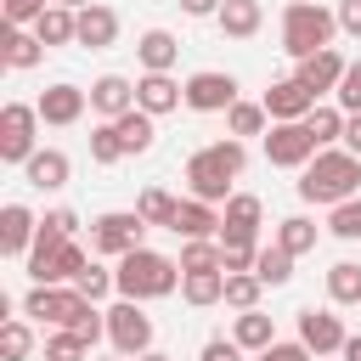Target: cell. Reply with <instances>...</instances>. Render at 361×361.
Masks as SVG:
<instances>
[{"label":"cell","mask_w":361,"mask_h":361,"mask_svg":"<svg viewBox=\"0 0 361 361\" xmlns=\"http://www.w3.org/2000/svg\"><path fill=\"white\" fill-rule=\"evenodd\" d=\"M118 124V141H124V158H135V152H147L152 141H158V124H152V113H141V107H130L124 118H113Z\"/></svg>","instance_id":"28"},{"label":"cell","mask_w":361,"mask_h":361,"mask_svg":"<svg viewBox=\"0 0 361 361\" xmlns=\"http://www.w3.org/2000/svg\"><path fill=\"white\" fill-rule=\"evenodd\" d=\"M214 23H220V34H226V39H254V34H259V23H265V11H259V0H226Z\"/></svg>","instance_id":"25"},{"label":"cell","mask_w":361,"mask_h":361,"mask_svg":"<svg viewBox=\"0 0 361 361\" xmlns=\"http://www.w3.org/2000/svg\"><path fill=\"white\" fill-rule=\"evenodd\" d=\"M243 164H248V152H243V141H237V135L197 147V152L186 158V186H192V197L220 209V203L231 197V180L243 175Z\"/></svg>","instance_id":"2"},{"label":"cell","mask_w":361,"mask_h":361,"mask_svg":"<svg viewBox=\"0 0 361 361\" xmlns=\"http://www.w3.org/2000/svg\"><path fill=\"white\" fill-rule=\"evenodd\" d=\"M34 34H39V45H45V51H51V45H79V11L51 6V11L34 23Z\"/></svg>","instance_id":"26"},{"label":"cell","mask_w":361,"mask_h":361,"mask_svg":"<svg viewBox=\"0 0 361 361\" xmlns=\"http://www.w3.org/2000/svg\"><path fill=\"white\" fill-rule=\"evenodd\" d=\"M338 355H344V361H361V333H350V338H344V350H338Z\"/></svg>","instance_id":"50"},{"label":"cell","mask_w":361,"mask_h":361,"mask_svg":"<svg viewBox=\"0 0 361 361\" xmlns=\"http://www.w3.org/2000/svg\"><path fill=\"white\" fill-rule=\"evenodd\" d=\"M254 259H259V243H220V271H226V276L254 271Z\"/></svg>","instance_id":"40"},{"label":"cell","mask_w":361,"mask_h":361,"mask_svg":"<svg viewBox=\"0 0 361 361\" xmlns=\"http://www.w3.org/2000/svg\"><path fill=\"white\" fill-rule=\"evenodd\" d=\"M73 288H79V293H85V299H90V305H96V299H107V293H113V288H118V282H113V271H102V265H85V271H79V282H73Z\"/></svg>","instance_id":"42"},{"label":"cell","mask_w":361,"mask_h":361,"mask_svg":"<svg viewBox=\"0 0 361 361\" xmlns=\"http://www.w3.org/2000/svg\"><path fill=\"white\" fill-rule=\"evenodd\" d=\"M344 152H355V158H361V113H350V118H344Z\"/></svg>","instance_id":"48"},{"label":"cell","mask_w":361,"mask_h":361,"mask_svg":"<svg viewBox=\"0 0 361 361\" xmlns=\"http://www.w3.org/2000/svg\"><path fill=\"white\" fill-rule=\"evenodd\" d=\"M254 276H259L265 288H282V282L293 276V254H288V248H276V243H259V259H254Z\"/></svg>","instance_id":"32"},{"label":"cell","mask_w":361,"mask_h":361,"mask_svg":"<svg viewBox=\"0 0 361 361\" xmlns=\"http://www.w3.org/2000/svg\"><path fill=\"white\" fill-rule=\"evenodd\" d=\"M327 231H333V237H344V243H355V237H361V197L338 203V209L327 214Z\"/></svg>","instance_id":"41"},{"label":"cell","mask_w":361,"mask_h":361,"mask_svg":"<svg viewBox=\"0 0 361 361\" xmlns=\"http://www.w3.org/2000/svg\"><path fill=\"white\" fill-rule=\"evenodd\" d=\"M220 6H226V0H180L186 17H220Z\"/></svg>","instance_id":"49"},{"label":"cell","mask_w":361,"mask_h":361,"mask_svg":"<svg viewBox=\"0 0 361 361\" xmlns=\"http://www.w3.org/2000/svg\"><path fill=\"white\" fill-rule=\"evenodd\" d=\"M265 113H271V124H305V118L316 113V96H310L299 79H276V85L265 90Z\"/></svg>","instance_id":"13"},{"label":"cell","mask_w":361,"mask_h":361,"mask_svg":"<svg viewBox=\"0 0 361 361\" xmlns=\"http://www.w3.org/2000/svg\"><path fill=\"white\" fill-rule=\"evenodd\" d=\"M90 107L113 124V118H124V113L135 107V85H130L124 73H102V79L90 85Z\"/></svg>","instance_id":"20"},{"label":"cell","mask_w":361,"mask_h":361,"mask_svg":"<svg viewBox=\"0 0 361 361\" xmlns=\"http://www.w3.org/2000/svg\"><path fill=\"white\" fill-rule=\"evenodd\" d=\"M180 102H186V85H180L175 73H141V79H135V107H141V113L164 118V113H175Z\"/></svg>","instance_id":"14"},{"label":"cell","mask_w":361,"mask_h":361,"mask_svg":"<svg viewBox=\"0 0 361 361\" xmlns=\"http://www.w3.org/2000/svg\"><path fill=\"white\" fill-rule=\"evenodd\" d=\"M344 118H350L344 107H322V102H316V113L305 118V130L316 135V147H338V141H344Z\"/></svg>","instance_id":"33"},{"label":"cell","mask_w":361,"mask_h":361,"mask_svg":"<svg viewBox=\"0 0 361 361\" xmlns=\"http://www.w3.org/2000/svg\"><path fill=\"white\" fill-rule=\"evenodd\" d=\"M265 124H271V113H265V102H237L231 113H226V130L243 141V135H265Z\"/></svg>","instance_id":"34"},{"label":"cell","mask_w":361,"mask_h":361,"mask_svg":"<svg viewBox=\"0 0 361 361\" xmlns=\"http://www.w3.org/2000/svg\"><path fill=\"white\" fill-rule=\"evenodd\" d=\"M327 299H333V305H361V265H355V259L327 265Z\"/></svg>","instance_id":"29"},{"label":"cell","mask_w":361,"mask_h":361,"mask_svg":"<svg viewBox=\"0 0 361 361\" xmlns=\"http://www.w3.org/2000/svg\"><path fill=\"white\" fill-rule=\"evenodd\" d=\"M316 152L322 147H316V135L305 124H271L265 130V164H276V169H305Z\"/></svg>","instance_id":"9"},{"label":"cell","mask_w":361,"mask_h":361,"mask_svg":"<svg viewBox=\"0 0 361 361\" xmlns=\"http://www.w3.org/2000/svg\"><path fill=\"white\" fill-rule=\"evenodd\" d=\"M180 271H220V237L214 243H180Z\"/></svg>","instance_id":"39"},{"label":"cell","mask_w":361,"mask_h":361,"mask_svg":"<svg viewBox=\"0 0 361 361\" xmlns=\"http://www.w3.org/2000/svg\"><path fill=\"white\" fill-rule=\"evenodd\" d=\"M333 17H338V28H344L350 39H361V0H338Z\"/></svg>","instance_id":"47"},{"label":"cell","mask_w":361,"mask_h":361,"mask_svg":"<svg viewBox=\"0 0 361 361\" xmlns=\"http://www.w3.org/2000/svg\"><path fill=\"white\" fill-rule=\"evenodd\" d=\"M180 276H186V271H180V259H169V254H158V248H135V254H124V259H118V271H113L118 299H135V305L175 293V288H180Z\"/></svg>","instance_id":"3"},{"label":"cell","mask_w":361,"mask_h":361,"mask_svg":"<svg viewBox=\"0 0 361 361\" xmlns=\"http://www.w3.org/2000/svg\"><path fill=\"white\" fill-rule=\"evenodd\" d=\"M102 361H124V355H102Z\"/></svg>","instance_id":"53"},{"label":"cell","mask_w":361,"mask_h":361,"mask_svg":"<svg viewBox=\"0 0 361 361\" xmlns=\"http://www.w3.org/2000/svg\"><path fill=\"white\" fill-rule=\"evenodd\" d=\"M276 248H288L293 259L310 254V248H316V220H310V214H288V220L276 226Z\"/></svg>","instance_id":"31"},{"label":"cell","mask_w":361,"mask_h":361,"mask_svg":"<svg viewBox=\"0 0 361 361\" xmlns=\"http://www.w3.org/2000/svg\"><path fill=\"white\" fill-rule=\"evenodd\" d=\"M141 237H147V220H141L135 209H113V214H96V220H90V248L107 254V259H124V254L147 248Z\"/></svg>","instance_id":"5"},{"label":"cell","mask_w":361,"mask_h":361,"mask_svg":"<svg viewBox=\"0 0 361 361\" xmlns=\"http://www.w3.org/2000/svg\"><path fill=\"white\" fill-rule=\"evenodd\" d=\"M243 355H248V350H243L237 338H209V344L197 350V361H243Z\"/></svg>","instance_id":"45"},{"label":"cell","mask_w":361,"mask_h":361,"mask_svg":"<svg viewBox=\"0 0 361 361\" xmlns=\"http://www.w3.org/2000/svg\"><path fill=\"white\" fill-rule=\"evenodd\" d=\"M34 237H39V214L28 203H6L0 209V254H34Z\"/></svg>","instance_id":"16"},{"label":"cell","mask_w":361,"mask_h":361,"mask_svg":"<svg viewBox=\"0 0 361 361\" xmlns=\"http://www.w3.org/2000/svg\"><path fill=\"white\" fill-rule=\"evenodd\" d=\"M333 34H338V17L322 0H288V11H282V51L293 62H305L316 51H333Z\"/></svg>","instance_id":"4"},{"label":"cell","mask_w":361,"mask_h":361,"mask_svg":"<svg viewBox=\"0 0 361 361\" xmlns=\"http://www.w3.org/2000/svg\"><path fill=\"white\" fill-rule=\"evenodd\" d=\"M107 338H113V355H147L152 350V316L135 305V299H118L107 310Z\"/></svg>","instance_id":"7"},{"label":"cell","mask_w":361,"mask_h":361,"mask_svg":"<svg viewBox=\"0 0 361 361\" xmlns=\"http://www.w3.org/2000/svg\"><path fill=\"white\" fill-rule=\"evenodd\" d=\"M254 361H310V350H305L299 338H293V344H288V338H276V344H271V350H259Z\"/></svg>","instance_id":"46"},{"label":"cell","mask_w":361,"mask_h":361,"mask_svg":"<svg viewBox=\"0 0 361 361\" xmlns=\"http://www.w3.org/2000/svg\"><path fill=\"white\" fill-rule=\"evenodd\" d=\"M28 350H34V327L11 316V322L0 327V355H6V361H28Z\"/></svg>","instance_id":"38"},{"label":"cell","mask_w":361,"mask_h":361,"mask_svg":"<svg viewBox=\"0 0 361 361\" xmlns=\"http://www.w3.org/2000/svg\"><path fill=\"white\" fill-rule=\"evenodd\" d=\"M45 361H96V355H90V344H85L73 327H56V333L45 338Z\"/></svg>","instance_id":"35"},{"label":"cell","mask_w":361,"mask_h":361,"mask_svg":"<svg viewBox=\"0 0 361 361\" xmlns=\"http://www.w3.org/2000/svg\"><path fill=\"white\" fill-rule=\"evenodd\" d=\"M85 305H90V299H85L79 288H45V282H34V288H28V299H23V316L51 322V327H73Z\"/></svg>","instance_id":"8"},{"label":"cell","mask_w":361,"mask_h":361,"mask_svg":"<svg viewBox=\"0 0 361 361\" xmlns=\"http://www.w3.org/2000/svg\"><path fill=\"white\" fill-rule=\"evenodd\" d=\"M39 107L28 102H6L0 107V164H28L39 147Z\"/></svg>","instance_id":"6"},{"label":"cell","mask_w":361,"mask_h":361,"mask_svg":"<svg viewBox=\"0 0 361 361\" xmlns=\"http://www.w3.org/2000/svg\"><path fill=\"white\" fill-rule=\"evenodd\" d=\"M113 39H118V11H113V6H102V0H96V6H85V11H79V45L107 51Z\"/></svg>","instance_id":"22"},{"label":"cell","mask_w":361,"mask_h":361,"mask_svg":"<svg viewBox=\"0 0 361 361\" xmlns=\"http://www.w3.org/2000/svg\"><path fill=\"white\" fill-rule=\"evenodd\" d=\"M259 293H265V282H259L254 271L226 276V305H231V310H259Z\"/></svg>","instance_id":"36"},{"label":"cell","mask_w":361,"mask_h":361,"mask_svg":"<svg viewBox=\"0 0 361 361\" xmlns=\"http://www.w3.org/2000/svg\"><path fill=\"white\" fill-rule=\"evenodd\" d=\"M68 175H73V164H68V152H56V147H39V152L23 164V180H28L34 192H62Z\"/></svg>","instance_id":"18"},{"label":"cell","mask_w":361,"mask_h":361,"mask_svg":"<svg viewBox=\"0 0 361 361\" xmlns=\"http://www.w3.org/2000/svg\"><path fill=\"white\" fill-rule=\"evenodd\" d=\"M118 158H124V141H118V124H107V118H102V124L90 130V164H118Z\"/></svg>","instance_id":"37"},{"label":"cell","mask_w":361,"mask_h":361,"mask_svg":"<svg viewBox=\"0 0 361 361\" xmlns=\"http://www.w3.org/2000/svg\"><path fill=\"white\" fill-rule=\"evenodd\" d=\"M135 361H169V355H164V350H147V355H135Z\"/></svg>","instance_id":"52"},{"label":"cell","mask_w":361,"mask_h":361,"mask_svg":"<svg viewBox=\"0 0 361 361\" xmlns=\"http://www.w3.org/2000/svg\"><path fill=\"white\" fill-rule=\"evenodd\" d=\"M135 214H141L147 226H175V214H180V197H169L164 186H147V192L135 197Z\"/></svg>","instance_id":"30"},{"label":"cell","mask_w":361,"mask_h":361,"mask_svg":"<svg viewBox=\"0 0 361 361\" xmlns=\"http://www.w3.org/2000/svg\"><path fill=\"white\" fill-rule=\"evenodd\" d=\"M220 243H259V220H265V203L254 192H231L226 209H220Z\"/></svg>","instance_id":"11"},{"label":"cell","mask_w":361,"mask_h":361,"mask_svg":"<svg viewBox=\"0 0 361 361\" xmlns=\"http://www.w3.org/2000/svg\"><path fill=\"white\" fill-rule=\"evenodd\" d=\"M344 338H350V333H344V322H338L333 310H316V305L299 310V344H305L316 361H322V355H338Z\"/></svg>","instance_id":"12"},{"label":"cell","mask_w":361,"mask_h":361,"mask_svg":"<svg viewBox=\"0 0 361 361\" xmlns=\"http://www.w3.org/2000/svg\"><path fill=\"white\" fill-rule=\"evenodd\" d=\"M344 68H350V62H344L338 51H316V56H305V62H299V73H293V79H299L310 96H327V90H338Z\"/></svg>","instance_id":"19"},{"label":"cell","mask_w":361,"mask_h":361,"mask_svg":"<svg viewBox=\"0 0 361 361\" xmlns=\"http://www.w3.org/2000/svg\"><path fill=\"white\" fill-rule=\"evenodd\" d=\"M135 56H141L147 73H169V68L180 62V39H175L169 28H147V34L135 39Z\"/></svg>","instance_id":"21"},{"label":"cell","mask_w":361,"mask_h":361,"mask_svg":"<svg viewBox=\"0 0 361 361\" xmlns=\"http://www.w3.org/2000/svg\"><path fill=\"white\" fill-rule=\"evenodd\" d=\"M237 102H243V96H237V79L220 73V68H203V73L186 79V107H192V113H231Z\"/></svg>","instance_id":"10"},{"label":"cell","mask_w":361,"mask_h":361,"mask_svg":"<svg viewBox=\"0 0 361 361\" xmlns=\"http://www.w3.org/2000/svg\"><path fill=\"white\" fill-rule=\"evenodd\" d=\"M51 11V0H6V28H34Z\"/></svg>","instance_id":"43"},{"label":"cell","mask_w":361,"mask_h":361,"mask_svg":"<svg viewBox=\"0 0 361 361\" xmlns=\"http://www.w3.org/2000/svg\"><path fill=\"white\" fill-rule=\"evenodd\" d=\"M39 124H56V130H68V124H79L85 118V107H90V90H79V85H51L39 102Z\"/></svg>","instance_id":"15"},{"label":"cell","mask_w":361,"mask_h":361,"mask_svg":"<svg viewBox=\"0 0 361 361\" xmlns=\"http://www.w3.org/2000/svg\"><path fill=\"white\" fill-rule=\"evenodd\" d=\"M299 197H305V203H327V209L361 197V158L344 152V147H322V152L299 169Z\"/></svg>","instance_id":"1"},{"label":"cell","mask_w":361,"mask_h":361,"mask_svg":"<svg viewBox=\"0 0 361 361\" xmlns=\"http://www.w3.org/2000/svg\"><path fill=\"white\" fill-rule=\"evenodd\" d=\"M333 96H338V107H344V113H361V62H350V68H344V79H338V90H333Z\"/></svg>","instance_id":"44"},{"label":"cell","mask_w":361,"mask_h":361,"mask_svg":"<svg viewBox=\"0 0 361 361\" xmlns=\"http://www.w3.org/2000/svg\"><path fill=\"white\" fill-rule=\"evenodd\" d=\"M51 6H68V11H85V6H96V0H51Z\"/></svg>","instance_id":"51"},{"label":"cell","mask_w":361,"mask_h":361,"mask_svg":"<svg viewBox=\"0 0 361 361\" xmlns=\"http://www.w3.org/2000/svg\"><path fill=\"white\" fill-rule=\"evenodd\" d=\"M180 299L186 305H226V271H186L180 276Z\"/></svg>","instance_id":"27"},{"label":"cell","mask_w":361,"mask_h":361,"mask_svg":"<svg viewBox=\"0 0 361 361\" xmlns=\"http://www.w3.org/2000/svg\"><path fill=\"white\" fill-rule=\"evenodd\" d=\"M0 56H6V68L28 73V68H39V62H45V45H39V34H34V28H6V34H0Z\"/></svg>","instance_id":"23"},{"label":"cell","mask_w":361,"mask_h":361,"mask_svg":"<svg viewBox=\"0 0 361 361\" xmlns=\"http://www.w3.org/2000/svg\"><path fill=\"white\" fill-rule=\"evenodd\" d=\"M231 338H237L248 355H259V350H271V344H276V322H271L265 310H237V322H231Z\"/></svg>","instance_id":"24"},{"label":"cell","mask_w":361,"mask_h":361,"mask_svg":"<svg viewBox=\"0 0 361 361\" xmlns=\"http://www.w3.org/2000/svg\"><path fill=\"white\" fill-rule=\"evenodd\" d=\"M220 226H226V220H220V209H214V203L180 197V214H175V226H169V231H175V237H186V243H214V237H220Z\"/></svg>","instance_id":"17"}]
</instances>
